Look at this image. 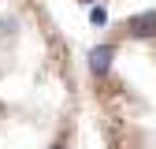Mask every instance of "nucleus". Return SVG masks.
I'll return each mask as SVG.
<instances>
[{
	"instance_id": "nucleus-2",
	"label": "nucleus",
	"mask_w": 156,
	"mask_h": 149,
	"mask_svg": "<svg viewBox=\"0 0 156 149\" xmlns=\"http://www.w3.org/2000/svg\"><path fill=\"white\" fill-rule=\"evenodd\" d=\"M112 56H115V49H112V45H97V49L89 52V71H93V74H108Z\"/></svg>"
},
{
	"instance_id": "nucleus-4",
	"label": "nucleus",
	"mask_w": 156,
	"mask_h": 149,
	"mask_svg": "<svg viewBox=\"0 0 156 149\" xmlns=\"http://www.w3.org/2000/svg\"><path fill=\"white\" fill-rule=\"evenodd\" d=\"M52 149H63V145H52Z\"/></svg>"
},
{
	"instance_id": "nucleus-3",
	"label": "nucleus",
	"mask_w": 156,
	"mask_h": 149,
	"mask_svg": "<svg viewBox=\"0 0 156 149\" xmlns=\"http://www.w3.org/2000/svg\"><path fill=\"white\" fill-rule=\"evenodd\" d=\"M89 23H93V26H104V23H108V11H104V8H93V11H89Z\"/></svg>"
},
{
	"instance_id": "nucleus-1",
	"label": "nucleus",
	"mask_w": 156,
	"mask_h": 149,
	"mask_svg": "<svg viewBox=\"0 0 156 149\" xmlns=\"http://www.w3.org/2000/svg\"><path fill=\"white\" fill-rule=\"evenodd\" d=\"M126 30H130L134 37H156V11H141V15H134L130 23H126Z\"/></svg>"
}]
</instances>
